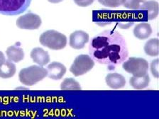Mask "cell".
Returning <instances> with one entry per match:
<instances>
[{"label": "cell", "mask_w": 159, "mask_h": 119, "mask_svg": "<svg viewBox=\"0 0 159 119\" xmlns=\"http://www.w3.org/2000/svg\"><path fill=\"white\" fill-rule=\"evenodd\" d=\"M89 53L94 60L108 65L109 69L119 65L128 58V48L124 37L116 31H104L92 39Z\"/></svg>", "instance_id": "1"}, {"label": "cell", "mask_w": 159, "mask_h": 119, "mask_svg": "<svg viewBox=\"0 0 159 119\" xmlns=\"http://www.w3.org/2000/svg\"><path fill=\"white\" fill-rule=\"evenodd\" d=\"M93 20L99 26H105L116 23L122 29H127L137 21L135 13L129 11H111V10H98L93 11Z\"/></svg>", "instance_id": "2"}, {"label": "cell", "mask_w": 159, "mask_h": 119, "mask_svg": "<svg viewBox=\"0 0 159 119\" xmlns=\"http://www.w3.org/2000/svg\"><path fill=\"white\" fill-rule=\"evenodd\" d=\"M47 69L42 66L32 65L29 68L22 69L19 73V79L24 85L32 86L43 80L47 77Z\"/></svg>", "instance_id": "3"}, {"label": "cell", "mask_w": 159, "mask_h": 119, "mask_svg": "<svg viewBox=\"0 0 159 119\" xmlns=\"http://www.w3.org/2000/svg\"><path fill=\"white\" fill-rule=\"evenodd\" d=\"M39 41L42 46L55 51L64 48L68 43L67 37L55 30H49L42 33Z\"/></svg>", "instance_id": "4"}, {"label": "cell", "mask_w": 159, "mask_h": 119, "mask_svg": "<svg viewBox=\"0 0 159 119\" xmlns=\"http://www.w3.org/2000/svg\"><path fill=\"white\" fill-rule=\"evenodd\" d=\"M31 0H0V14L5 16H16L26 11Z\"/></svg>", "instance_id": "5"}, {"label": "cell", "mask_w": 159, "mask_h": 119, "mask_svg": "<svg viewBox=\"0 0 159 119\" xmlns=\"http://www.w3.org/2000/svg\"><path fill=\"white\" fill-rule=\"evenodd\" d=\"M123 69L134 77H142L148 73V63L145 59L141 58H129L123 62Z\"/></svg>", "instance_id": "6"}, {"label": "cell", "mask_w": 159, "mask_h": 119, "mask_svg": "<svg viewBox=\"0 0 159 119\" xmlns=\"http://www.w3.org/2000/svg\"><path fill=\"white\" fill-rule=\"evenodd\" d=\"M94 66V60L88 55H80L74 60L73 63L70 68V71L74 76L83 75L91 70Z\"/></svg>", "instance_id": "7"}, {"label": "cell", "mask_w": 159, "mask_h": 119, "mask_svg": "<svg viewBox=\"0 0 159 119\" xmlns=\"http://www.w3.org/2000/svg\"><path fill=\"white\" fill-rule=\"evenodd\" d=\"M136 17L138 21H146L156 19L158 14V3L156 1H145L141 9L136 12Z\"/></svg>", "instance_id": "8"}, {"label": "cell", "mask_w": 159, "mask_h": 119, "mask_svg": "<svg viewBox=\"0 0 159 119\" xmlns=\"http://www.w3.org/2000/svg\"><path fill=\"white\" fill-rule=\"evenodd\" d=\"M41 19L39 15L29 12L17 19L16 26L21 29L36 30L41 26Z\"/></svg>", "instance_id": "9"}, {"label": "cell", "mask_w": 159, "mask_h": 119, "mask_svg": "<svg viewBox=\"0 0 159 119\" xmlns=\"http://www.w3.org/2000/svg\"><path fill=\"white\" fill-rule=\"evenodd\" d=\"M89 35L85 31H76L70 36L69 45L74 49H82L89 41Z\"/></svg>", "instance_id": "10"}, {"label": "cell", "mask_w": 159, "mask_h": 119, "mask_svg": "<svg viewBox=\"0 0 159 119\" xmlns=\"http://www.w3.org/2000/svg\"><path fill=\"white\" fill-rule=\"evenodd\" d=\"M66 70V68L64 64L58 62H53L47 67V71H48L47 76L51 79L59 80L63 78Z\"/></svg>", "instance_id": "11"}, {"label": "cell", "mask_w": 159, "mask_h": 119, "mask_svg": "<svg viewBox=\"0 0 159 119\" xmlns=\"http://www.w3.org/2000/svg\"><path fill=\"white\" fill-rule=\"evenodd\" d=\"M31 58L39 66H44L50 63V56L47 51L41 48H35L31 52Z\"/></svg>", "instance_id": "12"}, {"label": "cell", "mask_w": 159, "mask_h": 119, "mask_svg": "<svg viewBox=\"0 0 159 119\" xmlns=\"http://www.w3.org/2000/svg\"><path fill=\"white\" fill-rule=\"evenodd\" d=\"M105 82L108 86L114 89L122 88L126 84L124 77L118 73L108 74L105 77Z\"/></svg>", "instance_id": "13"}, {"label": "cell", "mask_w": 159, "mask_h": 119, "mask_svg": "<svg viewBox=\"0 0 159 119\" xmlns=\"http://www.w3.org/2000/svg\"><path fill=\"white\" fill-rule=\"evenodd\" d=\"M152 31L151 25L146 22H143L136 25L134 29L133 33L136 38L145 40L151 36Z\"/></svg>", "instance_id": "14"}, {"label": "cell", "mask_w": 159, "mask_h": 119, "mask_svg": "<svg viewBox=\"0 0 159 119\" xmlns=\"http://www.w3.org/2000/svg\"><path fill=\"white\" fill-rule=\"evenodd\" d=\"M6 54L8 60L14 63H19L24 58L23 49L20 48L17 45L9 47L6 51Z\"/></svg>", "instance_id": "15"}, {"label": "cell", "mask_w": 159, "mask_h": 119, "mask_svg": "<svg viewBox=\"0 0 159 119\" xmlns=\"http://www.w3.org/2000/svg\"><path fill=\"white\" fill-rule=\"evenodd\" d=\"M16 71L15 64L9 60H6L4 64L0 66V77L3 79L11 78L16 73Z\"/></svg>", "instance_id": "16"}, {"label": "cell", "mask_w": 159, "mask_h": 119, "mask_svg": "<svg viewBox=\"0 0 159 119\" xmlns=\"http://www.w3.org/2000/svg\"><path fill=\"white\" fill-rule=\"evenodd\" d=\"M129 82L133 88L136 89H143L148 86L150 82V77L148 73L139 77L133 76L132 77H131Z\"/></svg>", "instance_id": "17"}, {"label": "cell", "mask_w": 159, "mask_h": 119, "mask_svg": "<svg viewBox=\"0 0 159 119\" xmlns=\"http://www.w3.org/2000/svg\"><path fill=\"white\" fill-rule=\"evenodd\" d=\"M144 51L146 55L151 57L158 55V39L151 38L146 42L144 46Z\"/></svg>", "instance_id": "18"}, {"label": "cell", "mask_w": 159, "mask_h": 119, "mask_svg": "<svg viewBox=\"0 0 159 119\" xmlns=\"http://www.w3.org/2000/svg\"><path fill=\"white\" fill-rule=\"evenodd\" d=\"M62 90H80L81 86L73 78H66L61 84Z\"/></svg>", "instance_id": "19"}, {"label": "cell", "mask_w": 159, "mask_h": 119, "mask_svg": "<svg viewBox=\"0 0 159 119\" xmlns=\"http://www.w3.org/2000/svg\"><path fill=\"white\" fill-rule=\"evenodd\" d=\"M146 0H125L124 7L133 11H139Z\"/></svg>", "instance_id": "20"}, {"label": "cell", "mask_w": 159, "mask_h": 119, "mask_svg": "<svg viewBox=\"0 0 159 119\" xmlns=\"http://www.w3.org/2000/svg\"><path fill=\"white\" fill-rule=\"evenodd\" d=\"M125 0H98L101 4L109 7H117L123 5Z\"/></svg>", "instance_id": "21"}, {"label": "cell", "mask_w": 159, "mask_h": 119, "mask_svg": "<svg viewBox=\"0 0 159 119\" xmlns=\"http://www.w3.org/2000/svg\"><path fill=\"white\" fill-rule=\"evenodd\" d=\"M151 72L154 77L158 78V59L154 60L151 63Z\"/></svg>", "instance_id": "22"}, {"label": "cell", "mask_w": 159, "mask_h": 119, "mask_svg": "<svg viewBox=\"0 0 159 119\" xmlns=\"http://www.w3.org/2000/svg\"><path fill=\"white\" fill-rule=\"evenodd\" d=\"M77 5L80 7H88L93 3L94 0H73Z\"/></svg>", "instance_id": "23"}, {"label": "cell", "mask_w": 159, "mask_h": 119, "mask_svg": "<svg viewBox=\"0 0 159 119\" xmlns=\"http://www.w3.org/2000/svg\"><path fill=\"white\" fill-rule=\"evenodd\" d=\"M5 60H6V58H5L4 53L2 51H0V66L4 64Z\"/></svg>", "instance_id": "24"}, {"label": "cell", "mask_w": 159, "mask_h": 119, "mask_svg": "<svg viewBox=\"0 0 159 119\" xmlns=\"http://www.w3.org/2000/svg\"><path fill=\"white\" fill-rule=\"evenodd\" d=\"M48 1L53 4H58V3H60V2H63V0H48Z\"/></svg>", "instance_id": "25"}]
</instances>
